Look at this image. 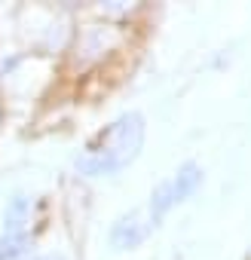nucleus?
<instances>
[{"instance_id":"1","label":"nucleus","mask_w":251,"mask_h":260,"mask_svg":"<svg viewBox=\"0 0 251 260\" xmlns=\"http://www.w3.org/2000/svg\"><path fill=\"white\" fill-rule=\"evenodd\" d=\"M144 141V125H141V116H122L116 119L107 132L89 147V153L83 156V169L98 175V172H113L119 166H125L141 147Z\"/></svg>"},{"instance_id":"2","label":"nucleus","mask_w":251,"mask_h":260,"mask_svg":"<svg viewBox=\"0 0 251 260\" xmlns=\"http://www.w3.org/2000/svg\"><path fill=\"white\" fill-rule=\"evenodd\" d=\"M196 181H199V175H196V169L190 166V169H184V172H181V175H178L172 184H166V187H163V190L153 196V199H156V211H153V217H156V214H163V211H166V208H169L175 199L187 196V193L196 187Z\"/></svg>"}]
</instances>
